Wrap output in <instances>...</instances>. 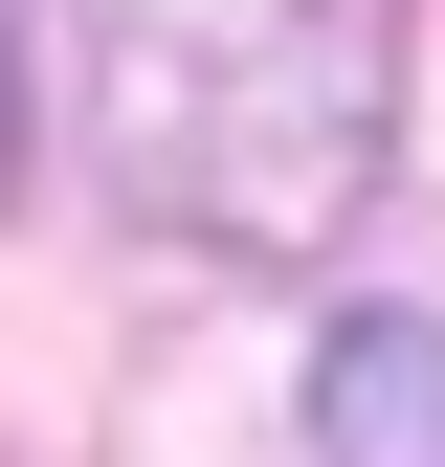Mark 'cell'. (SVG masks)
<instances>
[{
  "label": "cell",
  "instance_id": "obj_1",
  "mask_svg": "<svg viewBox=\"0 0 445 467\" xmlns=\"http://www.w3.org/2000/svg\"><path fill=\"white\" fill-rule=\"evenodd\" d=\"M89 179L201 245H334L378 201L401 0H67Z\"/></svg>",
  "mask_w": 445,
  "mask_h": 467
},
{
  "label": "cell",
  "instance_id": "obj_2",
  "mask_svg": "<svg viewBox=\"0 0 445 467\" xmlns=\"http://www.w3.org/2000/svg\"><path fill=\"white\" fill-rule=\"evenodd\" d=\"M312 445H334V467H445V334H423V312H357V334L312 357Z\"/></svg>",
  "mask_w": 445,
  "mask_h": 467
},
{
  "label": "cell",
  "instance_id": "obj_3",
  "mask_svg": "<svg viewBox=\"0 0 445 467\" xmlns=\"http://www.w3.org/2000/svg\"><path fill=\"white\" fill-rule=\"evenodd\" d=\"M0 179H23V0H0Z\"/></svg>",
  "mask_w": 445,
  "mask_h": 467
}]
</instances>
